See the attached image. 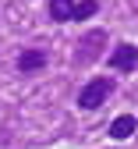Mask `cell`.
Listing matches in <instances>:
<instances>
[{
	"label": "cell",
	"mask_w": 138,
	"mask_h": 149,
	"mask_svg": "<svg viewBox=\"0 0 138 149\" xmlns=\"http://www.w3.org/2000/svg\"><path fill=\"white\" fill-rule=\"evenodd\" d=\"M113 89H117L113 78H92L89 85H82V92H78V107L82 110H99Z\"/></svg>",
	"instance_id": "obj_1"
},
{
	"label": "cell",
	"mask_w": 138,
	"mask_h": 149,
	"mask_svg": "<svg viewBox=\"0 0 138 149\" xmlns=\"http://www.w3.org/2000/svg\"><path fill=\"white\" fill-rule=\"evenodd\" d=\"M106 64H110L113 71H121V74H131V71L138 68V46H131V43L113 46V53L106 57Z\"/></svg>",
	"instance_id": "obj_2"
},
{
	"label": "cell",
	"mask_w": 138,
	"mask_h": 149,
	"mask_svg": "<svg viewBox=\"0 0 138 149\" xmlns=\"http://www.w3.org/2000/svg\"><path fill=\"white\" fill-rule=\"evenodd\" d=\"M103 43H106V32H103V29H96V32L82 36V39H78V53H74V61H78V64L96 61V57H99V50H103Z\"/></svg>",
	"instance_id": "obj_3"
},
{
	"label": "cell",
	"mask_w": 138,
	"mask_h": 149,
	"mask_svg": "<svg viewBox=\"0 0 138 149\" xmlns=\"http://www.w3.org/2000/svg\"><path fill=\"white\" fill-rule=\"evenodd\" d=\"M46 50H21V53H18V71H21V74H32V71H43L46 68Z\"/></svg>",
	"instance_id": "obj_4"
},
{
	"label": "cell",
	"mask_w": 138,
	"mask_h": 149,
	"mask_svg": "<svg viewBox=\"0 0 138 149\" xmlns=\"http://www.w3.org/2000/svg\"><path fill=\"white\" fill-rule=\"evenodd\" d=\"M135 128H138V121H135L131 114H121V117L110 121V139H117V142H121V139H131Z\"/></svg>",
	"instance_id": "obj_5"
},
{
	"label": "cell",
	"mask_w": 138,
	"mask_h": 149,
	"mask_svg": "<svg viewBox=\"0 0 138 149\" xmlns=\"http://www.w3.org/2000/svg\"><path fill=\"white\" fill-rule=\"evenodd\" d=\"M46 11H50V22L64 25V22H71V18H74V0H50Z\"/></svg>",
	"instance_id": "obj_6"
},
{
	"label": "cell",
	"mask_w": 138,
	"mask_h": 149,
	"mask_svg": "<svg viewBox=\"0 0 138 149\" xmlns=\"http://www.w3.org/2000/svg\"><path fill=\"white\" fill-rule=\"evenodd\" d=\"M96 11H99V0H74V18L71 22H89Z\"/></svg>",
	"instance_id": "obj_7"
}]
</instances>
